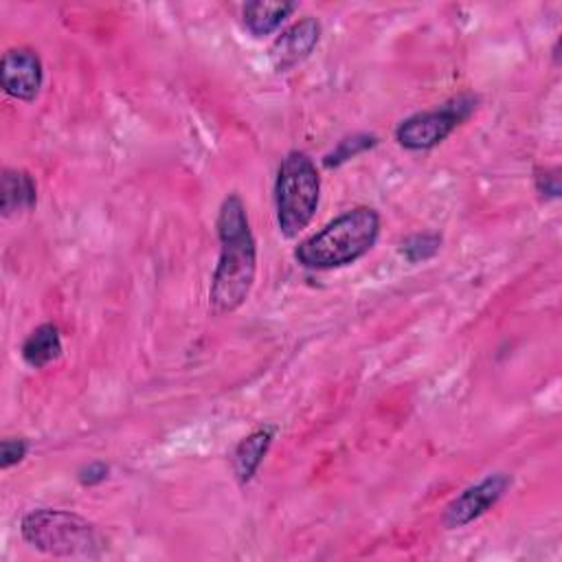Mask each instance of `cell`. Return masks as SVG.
I'll use <instances>...</instances> for the list:
<instances>
[{"label": "cell", "mask_w": 562, "mask_h": 562, "mask_svg": "<svg viewBox=\"0 0 562 562\" xmlns=\"http://www.w3.org/2000/svg\"><path fill=\"white\" fill-rule=\"evenodd\" d=\"M220 257L213 272L209 301L215 314L235 312L250 294L257 272V246L250 233L248 213L237 193L222 200L217 213Z\"/></svg>", "instance_id": "cell-1"}, {"label": "cell", "mask_w": 562, "mask_h": 562, "mask_svg": "<svg viewBox=\"0 0 562 562\" xmlns=\"http://www.w3.org/2000/svg\"><path fill=\"white\" fill-rule=\"evenodd\" d=\"M380 235V215L373 206H353L334 217L318 233L303 239L294 257L303 268L329 270L353 263L369 252Z\"/></svg>", "instance_id": "cell-2"}, {"label": "cell", "mask_w": 562, "mask_h": 562, "mask_svg": "<svg viewBox=\"0 0 562 562\" xmlns=\"http://www.w3.org/2000/svg\"><path fill=\"white\" fill-rule=\"evenodd\" d=\"M20 531L33 549L53 558H94L101 547L97 527L66 509H33L24 514Z\"/></svg>", "instance_id": "cell-3"}, {"label": "cell", "mask_w": 562, "mask_h": 562, "mask_svg": "<svg viewBox=\"0 0 562 562\" xmlns=\"http://www.w3.org/2000/svg\"><path fill=\"white\" fill-rule=\"evenodd\" d=\"M321 198V176L305 151H288L274 180L277 224L283 237H296L314 217Z\"/></svg>", "instance_id": "cell-4"}, {"label": "cell", "mask_w": 562, "mask_h": 562, "mask_svg": "<svg viewBox=\"0 0 562 562\" xmlns=\"http://www.w3.org/2000/svg\"><path fill=\"white\" fill-rule=\"evenodd\" d=\"M479 99L474 94H459L443 105L426 112H417L395 127V140L404 149L422 151L446 140L454 127H459L474 110Z\"/></svg>", "instance_id": "cell-5"}, {"label": "cell", "mask_w": 562, "mask_h": 562, "mask_svg": "<svg viewBox=\"0 0 562 562\" xmlns=\"http://www.w3.org/2000/svg\"><path fill=\"white\" fill-rule=\"evenodd\" d=\"M512 485V476L507 472H494L481 479L479 483L465 487L459 496H454L441 516L446 529H459L483 516L490 507H494L501 496Z\"/></svg>", "instance_id": "cell-6"}, {"label": "cell", "mask_w": 562, "mask_h": 562, "mask_svg": "<svg viewBox=\"0 0 562 562\" xmlns=\"http://www.w3.org/2000/svg\"><path fill=\"white\" fill-rule=\"evenodd\" d=\"M44 81L40 55L29 46H13L0 59V83L4 92L20 101H35Z\"/></svg>", "instance_id": "cell-7"}, {"label": "cell", "mask_w": 562, "mask_h": 562, "mask_svg": "<svg viewBox=\"0 0 562 562\" xmlns=\"http://www.w3.org/2000/svg\"><path fill=\"white\" fill-rule=\"evenodd\" d=\"M321 22L312 15L294 22L292 26H288L281 35L274 37L272 46H270V61L274 66V70L279 72H288L294 66H299L301 61H305L310 57V53L316 48L318 40H321Z\"/></svg>", "instance_id": "cell-8"}, {"label": "cell", "mask_w": 562, "mask_h": 562, "mask_svg": "<svg viewBox=\"0 0 562 562\" xmlns=\"http://www.w3.org/2000/svg\"><path fill=\"white\" fill-rule=\"evenodd\" d=\"M277 435V426L266 424L257 430H252L248 437H244L235 452H233V472L239 481V485H246L257 474L268 448L272 446V439Z\"/></svg>", "instance_id": "cell-9"}, {"label": "cell", "mask_w": 562, "mask_h": 562, "mask_svg": "<svg viewBox=\"0 0 562 562\" xmlns=\"http://www.w3.org/2000/svg\"><path fill=\"white\" fill-rule=\"evenodd\" d=\"M22 360L33 367L42 369L50 362H55L61 356V336L57 325L42 323L37 325L22 342Z\"/></svg>", "instance_id": "cell-10"}, {"label": "cell", "mask_w": 562, "mask_h": 562, "mask_svg": "<svg viewBox=\"0 0 562 562\" xmlns=\"http://www.w3.org/2000/svg\"><path fill=\"white\" fill-rule=\"evenodd\" d=\"M37 189L35 180L22 169L2 171V215L9 217L18 211H26L35 204Z\"/></svg>", "instance_id": "cell-11"}, {"label": "cell", "mask_w": 562, "mask_h": 562, "mask_svg": "<svg viewBox=\"0 0 562 562\" xmlns=\"http://www.w3.org/2000/svg\"><path fill=\"white\" fill-rule=\"evenodd\" d=\"M294 9H296L294 2H263V0L246 2L244 4V24L252 35L261 37V35L277 31L281 26V22Z\"/></svg>", "instance_id": "cell-12"}, {"label": "cell", "mask_w": 562, "mask_h": 562, "mask_svg": "<svg viewBox=\"0 0 562 562\" xmlns=\"http://www.w3.org/2000/svg\"><path fill=\"white\" fill-rule=\"evenodd\" d=\"M439 248H441V235L439 233H417V235H411L402 241L400 252L411 263H419V261H426L432 255H437Z\"/></svg>", "instance_id": "cell-13"}, {"label": "cell", "mask_w": 562, "mask_h": 562, "mask_svg": "<svg viewBox=\"0 0 562 562\" xmlns=\"http://www.w3.org/2000/svg\"><path fill=\"white\" fill-rule=\"evenodd\" d=\"M375 143H378V138H375L373 134H353V136H347V138H342V140L338 143V147H336L331 154L325 156V165H327V167H336V165H340V162H345V160L358 156L360 151L373 147Z\"/></svg>", "instance_id": "cell-14"}, {"label": "cell", "mask_w": 562, "mask_h": 562, "mask_svg": "<svg viewBox=\"0 0 562 562\" xmlns=\"http://www.w3.org/2000/svg\"><path fill=\"white\" fill-rule=\"evenodd\" d=\"M29 450V443L24 439H2L0 443V465L2 470L11 468L13 463H20Z\"/></svg>", "instance_id": "cell-15"}, {"label": "cell", "mask_w": 562, "mask_h": 562, "mask_svg": "<svg viewBox=\"0 0 562 562\" xmlns=\"http://www.w3.org/2000/svg\"><path fill=\"white\" fill-rule=\"evenodd\" d=\"M536 189L538 193L547 195V198H558L560 195V178L558 171H549V169H540L536 173Z\"/></svg>", "instance_id": "cell-16"}, {"label": "cell", "mask_w": 562, "mask_h": 562, "mask_svg": "<svg viewBox=\"0 0 562 562\" xmlns=\"http://www.w3.org/2000/svg\"><path fill=\"white\" fill-rule=\"evenodd\" d=\"M108 476V465L105 463H88L79 470V483L81 485H97L101 481H105Z\"/></svg>", "instance_id": "cell-17"}]
</instances>
